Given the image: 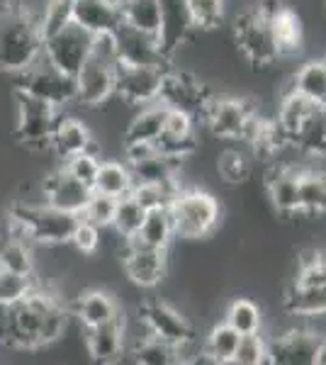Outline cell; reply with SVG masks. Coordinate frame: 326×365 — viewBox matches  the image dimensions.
<instances>
[{
  "instance_id": "obj_1",
  "label": "cell",
  "mask_w": 326,
  "mask_h": 365,
  "mask_svg": "<svg viewBox=\"0 0 326 365\" xmlns=\"http://www.w3.org/2000/svg\"><path fill=\"white\" fill-rule=\"evenodd\" d=\"M44 29L41 15L27 5L8 3L0 8V71L20 76L41 56Z\"/></svg>"
},
{
  "instance_id": "obj_2",
  "label": "cell",
  "mask_w": 326,
  "mask_h": 365,
  "mask_svg": "<svg viewBox=\"0 0 326 365\" xmlns=\"http://www.w3.org/2000/svg\"><path fill=\"white\" fill-rule=\"evenodd\" d=\"M81 215L56 210L51 205H15L10 210V227L29 244L61 246L68 244Z\"/></svg>"
},
{
  "instance_id": "obj_3",
  "label": "cell",
  "mask_w": 326,
  "mask_h": 365,
  "mask_svg": "<svg viewBox=\"0 0 326 365\" xmlns=\"http://www.w3.org/2000/svg\"><path fill=\"white\" fill-rule=\"evenodd\" d=\"M168 212L173 220L175 239H207L217 232L222 220L217 197L200 187H178L173 200L168 202Z\"/></svg>"
},
{
  "instance_id": "obj_4",
  "label": "cell",
  "mask_w": 326,
  "mask_h": 365,
  "mask_svg": "<svg viewBox=\"0 0 326 365\" xmlns=\"http://www.w3.org/2000/svg\"><path fill=\"white\" fill-rule=\"evenodd\" d=\"M258 115V103L244 96H217L212 93L207 98L200 117L205 120L207 129L217 139L224 141H241L251 120Z\"/></svg>"
},
{
  "instance_id": "obj_5",
  "label": "cell",
  "mask_w": 326,
  "mask_h": 365,
  "mask_svg": "<svg viewBox=\"0 0 326 365\" xmlns=\"http://www.w3.org/2000/svg\"><path fill=\"white\" fill-rule=\"evenodd\" d=\"M93 51V34L83 29L78 22L68 20L54 32L44 34V46H41V56L56 66L58 71L68 76H76L83 68V63L91 58Z\"/></svg>"
},
{
  "instance_id": "obj_6",
  "label": "cell",
  "mask_w": 326,
  "mask_h": 365,
  "mask_svg": "<svg viewBox=\"0 0 326 365\" xmlns=\"http://www.w3.org/2000/svg\"><path fill=\"white\" fill-rule=\"evenodd\" d=\"M17 100V125H15V139L20 144H25L27 149H49L51 144V134H54V127L61 117V110L54 108V105L44 103V100H37L27 93L17 91L15 93Z\"/></svg>"
},
{
  "instance_id": "obj_7",
  "label": "cell",
  "mask_w": 326,
  "mask_h": 365,
  "mask_svg": "<svg viewBox=\"0 0 326 365\" xmlns=\"http://www.w3.org/2000/svg\"><path fill=\"white\" fill-rule=\"evenodd\" d=\"M17 91L27 93V96L44 100V103L54 105L63 110L66 105L76 103V76H68L56 66H51L44 56H39L27 71H22Z\"/></svg>"
},
{
  "instance_id": "obj_8",
  "label": "cell",
  "mask_w": 326,
  "mask_h": 365,
  "mask_svg": "<svg viewBox=\"0 0 326 365\" xmlns=\"http://www.w3.org/2000/svg\"><path fill=\"white\" fill-rule=\"evenodd\" d=\"M234 44L241 56L256 68H268L280 61L270 22L253 13V8L234 20Z\"/></svg>"
},
{
  "instance_id": "obj_9",
  "label": "cell",
  "mask_w": 326,
  "mask_h": 365,
  "mask_svg": "<svg viewBox=\"0 0 326 365\" xmlns=\"http://www.w3.org/2000/svg\"><path fill=\"white\" fill-rule=\"evenodd\" d=\"M168 68H161V66H120V63H117L115 98L124 105H132V108H144V105L158 103V100H161L163 76Z\"/></svg>"
},
{
  "instance_id": "obj_10",
  "label": "cell",
  "mask_w": 326,
  "mask_h": 365,
  "mask_svg": "<svg viewBox=\"0 0 326 365\" xmlns=\"http://www.w3.org/2000/svg\"><path fill=\"white\" fill-rule=\"evenodd\" d=\"M122 270L136 287H156L168 273V249H151L134 239H124Z\"/></svg>"
},
{
  "instance_id": "obj_11",
  "label": "cell",
  "mask_w": 326,
  "mask_h": 365,
  "mask_svg": "<svg viewBox=\"0 0 326 365\" xmlns=\"http://www.w3.org/2000/svg\"><path fill=\"white\" fill-rule=\"evenodd\" d=\"M115 78L117 63L91 56L76 73V105L88 110L103 108L105 103L115 98Z\"/></svg>"
},
{
  "instance_id": "obj_12",
  "label": "cell",
  "mask_w": 326,
  "mask_h": 365,
  "mask_svg": "<svg viewBox=\"0 0 326 365\" xmlns=\"http://www.w3.org/2000/svg\"><path fill=\"white\" fill-rule=\"evenodd\" d=\"M139 322L144 324L146 334L158 336L168 344H175L180 349L195 341V329L188 322V317H183L175 307H170L168 302H146L139 309Z\"/></svg>"
},
{
  "instance_id": "obj_13",
  "label": "cell",
  "mask_w": 326,
  "mask_h": 365,
  "mask_svg": "<svg viewBox=\"0 0 326 365\" xmlns=\"http://www.w3.org/2000/svg\"><path fill=\"white\" fill-rule=\"evenodd\" d=\"M117 63L120 66H161L168 68L170 58L163 54L158 37L139 32L134 27L120 25L115 32Z\"/></svg>"
},
{
  "instance_id": "obj_14",
  "label": "cell",
  "mask_w": 326,
  "mask_h": 365,
  "mask_svg": "<svg viewBox=\"0 0 326 365\" xmlns=\"http://www.w3.org/2000/svg\"><path fill=\"white\" fill-rule=\"evenodd\" d=\"M322 334L314 329H287L265 341L268 363L272 365H314Z\"/></svg>"
},
{
  "instance_id": "obj_15",
  "label": "cell",
  "mask_w": 326,
  "mask_h": 365,
  "mask_svg": "<svg viewBox=\"0 0 326 365\" xmlns=\"http://www.w3.org/2000/svg\"><path fill=\"white\" fill-rule=\"evenodd\" d=\"M210 96H212V91L195 73L173 71V68L165 71L163 86H161V103L165 108L185 110V113H190V115H200Z\"/></svg>"
},
{
  "instance_id": "obj_16",
  "label": "cell",
  "mask_w": 326,
  "mask_h": 365,
  "mask_svg": "<svg viewBox=\"0 0 326 365\" xmlns=\"http://www.w3.org/2000/svg\"><path fill=\"white\" fill-rule=\"evenodd\" d=\"M41 195H44V202L51 205V207L81 215L88 197L93 195V187L81 182L78 178H73V175L61 166L44 178V182H41Z\"/></svg>"
},
{
  "instance_id": "obj_17",
  "label": "cell",
  "mask_w": 326,
  "mask_h": 365,
  "mask_svg": "<svg viewBox=\"0 0 326 365\" xmlns=\"http://www.w3.org/2000/svg\"><path fill=\"white\" fill-rule=\"evenodd\" d=\"M161 3V32H158V42L165 56H173L185 42H190L195 34L190 10H188V0H158Z\"/></svg>"
},
{
  "instance_id": "obj_18",
  "label": "cell",
  "mask_w": 326,
  "mask_h": 365,
  "mask_svg": "<svg viewBox=\"0 0 326 365\" xmlns=\"http://www.w3.org/2000/svg\"><path fill=\"white\" fill-rule=\"evenodd\" d=\"M124 317L122 312L110 322L86 329V349L88 356L98 363H115L124 356Z\"/></svg>"
},
{
  "instance_id": "obj_19",
  "label": "cell",
  "mask_w": 326,
  "mask_h": 365,
  "mask_svg": "<svg viewBox=\"0 0 326 365\" xmlns=\"http://www.w3.org/2000/svg\"><path fill=\"white\" fill-rule=\"evenodd\" d=\"M268 200L282 217L300 215V168L297 166H275L265 178Z\"/></svg>"
},
{
  "instance_id": "obj_20",
  "label": "cell",
  "mask_w": 326,
  "mask_h": 365,
  "mask_svg": "<svg viewBox=\"0 0 326 365\" xmlns=\"http://www.w3.org/2000/svg\"><path fill=\"white\" fill-rule=\"evenodd\" d=\"M71 20L78 22L91 34L117 32L122 25L117 0H73L71 3Z\"/></svg>"
},
{
  "instance_id": "obj_21",
  "label": "cell",
  "mask_w": 326,
  "mask_h": 365,
  "mask_svg": "<svg viewBox=\"0 0 326 365\" xmlns=\"http://www.w3.org/2000/svg\"><path fill=\"white\" fill-rule=\"evenodd\" d=\"M241 141H246L253 154L265 158V161H272L290 144L287 134L282 132V127L277 125L275 117H263L260 113L251 120Z\"/></svg>"
},
{
  "instance_id": "obj_22",
  "label": "cell",
  "mask_w": 326,
  "mask_h": 365,
  "mask_svg": "<svg viewBox=\"0 0 326 365\" xmlns=\"http://www.w3.org/2000/svg\"><path fill=\"white\" fill-rule=\"evenodd\" d=\"M49 149H54L58 158L66 161L68 156H76L81 151H96L93 149V132L78 117H58L54 134H51Z\"/></svg>"
},
{
  "instance_id": "obj_23",
  "label": "cell",
  "mask_w": 326,
  "mask_h": 365,
  "mask_svg": "<svg viewBox=\"0 0 326 365\" xmlns=\"http://www.w3.org/2000/svg\"><path fill=\"white\" fill-rule=\"evenodd\" d=\"M317 113H322V108H319L317 103H312V100L305 98L302 93L287 88V93L280 98V103H277L275 120H277V125L282 127V132L287 134L290 144H292V139L300 134V129L305 127Z\"/></svg>"
},
{
  "instance_id": "obj_24",
  "label": "cell",
  "mask_w": 326,
  "mask_h": 365,
  "mask_svg": "<svg viewBox=\"0 0 326 365\" xmlns=\"http://www.w3.org/2000/svg\"><path fill=\"white\" fill-rule=\"evenodd\" d=\"M270 22L272 34H275L277 54L280 58H295L305 51V25H302V17L295 13L290 5L280 10Z\"/></svg>"
},
{
  "instance_id": "obj_25",
  "label": "cell",
  "mask_w": 326,
  "mask_h": 365,
  "mask_svg": "<svg viewBox=\"0 0 326 365\" xmlns=\"http://www.w3.org/2000/svg\"><path fill=\"white\" fill-rule=\"evenodd\" d=\"M120 312L122 309H120V304H117V299L112 297L110 292L98 290V287L81 292V295L76 297V304H73V314L78 317V322L86 329L115 319Z\"/></svg>"
},
{
  "instance_id": "obj_26",
  "label": "cell",
  "mask_w": 326,
  "mask_h": 365,
  "mask_svg": "<svg viewBox=\"0 0 326 365\" xmlns=\"http://www.w3.org/2000/svg\"><path fill=\"white\" fill-rule=\"evenodd\" d=\"M282 309L290 317H326V285H290L282 297Z\"/></svg>"
},
{
  "instance_id": "obj_27",
  "label": "cell",
  "mask_w": 326,
  "mask_h": 365,
  "mask_svg": "<svg viewBox=\"0 0 326 365\" xmlns=\"http://www.w3.org/2000/svg\"><path fill=\"white\" fill-rule=\"evenodd\" d=\"M188 349H180L175 344L158 339V336H141L132 349V361L139 365H178L188 363Z\"/></svg>"
},
{
  "instance_id": "obj_28",
  "label": "cell",
  "mask_w": 326,
  "mask_h": 365,
  "mask_svg": "<svg viewBox=\"0 0 326 365\" xmlns=\"http://www.w3.org/2000/svg\"><path fill=\"white\" fill-rule=\"evenodd\" d=\"M300 215L310 220L326 215V170L300 168Z\"/></svg>"
},
{
  "instance_id": "obj_29",
  "label": "cell",
  "mask_w": 326,
  "mask_h": 365,
  "mask_svg": "<svg viewBox=\"0 0 326 365\" xmlns=\"http://www.w3.org/2000/svg\"><path fill=\"white\" fill-rule=\"evenodd\" d=\"M290 88L302 93L305 98H310L312 103H317L322 110H326V56L307 58V61L295 71Z\"/></svg>"
},
{
  "instance_id": "obj_30",
  "label": "cell",
  "mask_w": 326,
  "mask_h": 365,
  "mask_svg": "<svg viewBox=\"0 0 326 365\" xmlns=\"http://www.w3.org/2000/svg\"><path fill=\"white\" fill-rule=\"evenodd\" d=\"M165 113H168V108H165L161 100L139 108V113L129 120L127 129H124L122 144H132V141H156L158 134L163 132Z\"/></svg>"
},
{
  "instance_id": "obj_31",
  "label": "cell",
  "mask_w": 326,
  "mask_h": 365,
  "mask_svg": "<svg viewBox=\"0 0 326 365\" xmlns=\"http://www.w3.org/2000/svg\"><path fill=\"white\" fill-rule=\"evenodd\" d=\"M122 25L158 37L161 32V3L158 0H117Z\"/></svg>"
},
{
  "instance_id": "obj_32",
  "label": "cell",
  "mask_w": 326,
  "mask_h": 365,
  "mask_svg": "<svg viewBox=\"0 0 326 365\" xmlns=\"http://www.w3.org/2000/svg\"><path fill=\"white\" fill-rule=\"evenodd\" d=\"M241 334L236 329H231L227 322L217 324L210 331V336L205 341V349L198 353L195 363H215V365H227L234 361L236 346H239Z\"/></svg>"
},
{
  "instance_id": "obj_33",
  "label": "cell",
  "mask_w": 326,
  "mask_h": 365,
  "mask_svg": "<svg viewBox=\"0 0 326 365\" xmlns=\"http://www.w3.org/2000/svg\"><path fill=\"white\" fill-rule=\"evenodd\" d=\"M132 187H134V178H132V170H129L127 163L117 161V158L100 161L96 182H93V190L120 200L124 195H129Z\"/></svg>"
},
{
  "instance_id": "obj_34",
  "label": "cell",
  "mask_w": 326,
  "mask_h": 365,
  "mask_svg": "<svg viewBox=\"0 0 326 365\" xmlns=\"http://www.w3.org/2000/svg\"><path fill=\"white\" fill-rule=\"evenodd\" d=\"M134 241L144 246H151V249H168L170 241L175 239L173 232V220H170L168 207H156V210H146V217L141 222Z\"/></svg>"
},
{
  "instance_id": "obj_35",
  "label": "cell",
  "mask_w": 326,
  "mask_h": 365,
  "mask_svg": "<svg viewBox=\"0 0 326 365\" xmlns=\"http://www.w3.org/2000/svg\"><path fill=\"white\" fill-rule=\"evenodd\" d=\"M127 163V161H124ZM129 170H132L134 182H161V185H180L178 182V166L180 163L173 161V158L163 156V154H151L141 161L127 163Z\"/></svg>"
},
{
  "instance_id": "obj_36",
  "label": "cell",
  "mask_w": 326,
  "mask_h": 365,
  "mask_svg": "<svg viewBox=\"0 0 326 365\" xmlns=\"http://www.w3.org/2000/svg\"><path fill=\"white\" fill-rule=\"evenodd\" d=\"M0 268L34 275V253L29 249V241L15 232L0 239Z\"/></svg>"
},
{
  "instance_id": "obj_37",
  "label": "cell",
  "mask_w": 326,
  "mask_h": 365,
  "mask_svg": "<svg viewBox=\"0 0 326 365\" xmlns=\"http://www.w3.org/2000/svg\"><path fill=\"white\" fill-rule=\"evenodd\" d=\"M231 329L246 336V334H258L263 329V312L256 302H251L248 297H236L227 309V319Z\"/></svg>"
},
{
  "instance_id": "obj_38",
  "label": "cell",
  "mask_w": 326,
  "mask_h": 365,
  "mask_svg": "<svg viewBox=\"0 0 326 365\" xmlns=\"http://www.w3.org/2000/svg\"><path fill=\"white\" fill-rule=\"evenodd\" d=\"M292 144L297 146L302 154L312 158H326V110L317 113L300 129V134L292 139Z\"/></svg>"
},
{
  "instance_id": "obj_39",
  "label": "cell",
  "mask_w": 326,
  "mask_h": 365,
  "mask_svg": "<svg viewBox=\"0 0 326 365\" xmlns=\"http://www.w3.org/2000/svg\"><path fill=\"white\" fill-rule=\"evenodd\" d=\"M144 217H146V210L141 207L132 195H124L117 200L115 217H112L110 229H115L120 239H132V237H136V232H139Z\"/></svg>"
},
{
  "instance_id": "obj_40",
  "label": "cell",
  "mask_w": 326,
  "mask_h": 365,
  "mask_svg": "<svg viewBox=\"0 0 326 365\" xmlns=\"http://www.w3.org/2000/svg\"><path fill=\"white\" fill-rule=\"evenodd\" d=\"M188 10H190L195 32H215L222 27L227 15L224 0H188Z\"/></svg>"
},
{
  "instance_id": "obj_41",
  "label": "cell",
  "mask_w": 326,
  "mask_h": 365,
  "mask_svg": "<svg viewBox=\"0 0 326 365\" xmlns=\"http://www.w3.org/2000/svg\"><path fill=\"white\" fill-rule=\"evenodd\" d=\"M217 173L229 185H241V182L251 178V161H248L244 151L224 149L217 156Z\"/></svg>"
},
{
  "instance_id": "obj_42",
  "label": "cell",
  "mask_w": 326,
  "mask_h": 365,
  "mask_svg": "<svg viewBox=\"0 0 326 365\" xmlns=\"http://www.w3.org/2000/svg\"><path fill=\"white\" fill-rule=\"evenodd\" d=\"M37 285L39 282L34 280V275L0 268V307H10V304L25 299Z\"/></svg>"
},
{
  "instance_id": "obj_43",
  "label": "cell",
  "mask_w": 326,
  "mask_h": 365,
  "mask_svg": "<svg viewBox=\"0 0 326 365\" xmlns=\"http://www.w3.org/2000/svg\"><path fill=\"white\" fill-rule=\"evenodd\" d=\"M180 185H161V182H134L132 195L136 202L144 210H156V207H168V202L173 200Z\"/></svg>"
},
{
  "instance_id": "obj_44",
  "label": "cell",
  "mask_w": 326,
  "mask_h": 365,
  "mask_svg": "<svg viewBox=\"0 0 326 365\" xmlns=\"http://www.w3.org/2000/svg\"><path fill=\"white\" fill-rule=\"evenodd\" d=\"M115 207H117V197L103 195V192H96L88 197L86 207H83L81 217L91 225H96L98 229H110L112 227V217H115Z\"/></svg>"
},
{
  "instance_id": "obj_45",
  "label": "cell",
  "mask_w": 326,
  "mask_h": 365,
  "mask_svg": "<svg viewBox=\"0 0 326 365\" xmlns=\"http://www.w3.org/2000/svg\"><path fill=\"white\" fill-rule=\"evenodd\" d=\"M153 144H156L158 154H163V156H168V158H173V161L180 163L198 151L200 141H198V134H190V137H173V134L161 132Z\"/></svg>"
},
{
  "instance_id": "obj_46",
  "label": "cell",
  "mask_w": 326,
  "mask_h": 365,
  "mask_svg": "<svg viewBox=\"0 0 326 365\" xmlns=\"http://www.w3.org/2000/svg\"><path fill=\"white\" fill-rule=\"evenodd\" d=\"M234 365H260L268 363V346H265V339L258 334H246V336L239 339V346H236L234 353Z\"/></svg>"
},
{
  "instance_id": "obj_47",
  "label": "cell",
  "mask_w": 326,
  "mask_h": 365,
  "mask_svg": "<svg viewBox=\"0 0 326 365\" xmlns=\"http://www.w3.org/2000/svg\"><path fill=\"white\" fill-rule=\"evenodd\" d=\"M63 168H66L73 178H78L81 182L93 187L98 168H100V156L96 151H81V154H76V156H68L66 161H63Z\"/></svg>"
},
{
  "instance_id": "obj_48",
  "label": "cell",
  "mask_w": 326,
  "mask_h": 365,
  "mask_svg": "<svg viewBox=\"0 0 326 365\" xmlns=\"http://www.w3.org/2000/svg\"><path fill=\"white\" fill-rule=\"evenodd\" d=\"M100 234H103V229H98L96 225H91V222H86L81 217L78 225H76L73 234H71V241L68 244L73 246L76 251L81 253V256H96L98 249H100Z\"/></svg>"
},
{
  "instance_id": "obj_49",
  "label": "cell",
  "mask_w": 326,
  "mask_h": 365,
  "mask_svg": "<svg viewBox=\"0 0 326 365\" xmlns=\"http://www.w3.org/2000/svg\"><path fill=\"white\" fill-rule=\"evenodd\" d=\"M163 132L173 134V137H190V134H198L195 132V115L185 113V110L168 108L165 122H163Z\"/></svg>"
},
{
  "instance_id": "obj_50",
  "label": "cell",
  "mask_w": 326,
  "mask_h": 365,
  "mask_svg": "<svg viewBox=\"0 0 326 365\" xmlns=\"http://www.w3.org/2000/svg\"><path fill=\"white\" fill-rule=\"evenodd\" d=\"M314 365H326V336L322 339V344H319V349H317V358H314Z\"/></svg>"
}]
</instances>
